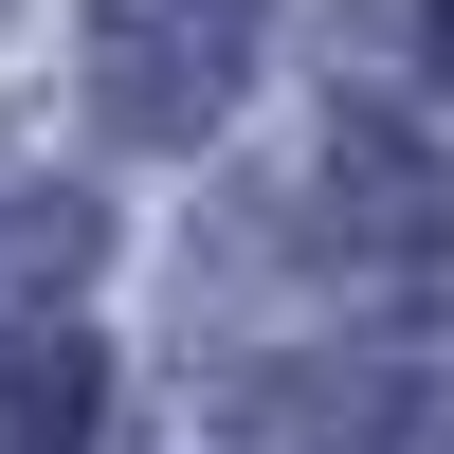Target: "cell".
<instances>
[{
	"instance_id": "6da1fadb",
	"label": "cell",
	"mask_w": 454,
	"mask_h": 454,
	"mask_svg": "<svg viewBox=\"0 0 454 454\" xmlns=\"http://www.w3.org/2000/svg\"><path fill=\"white\" fill-rule=\"evenodd\" d=\"M254 454H454V327H382V346H309L273 382H218Z\"/></svg>"
},
{
	"instance_id": "7a4b0ae2",
	"label": "cell",
	"mask_w": 454,
	"mask_h": 454,
	"mask_svg": "<svg viewBox=\"0 0 454 454\" xmlns=\"http://www.w3.org/2000/svg\"><path fill=\"white\" fill-rule=\"evenodd\" d=\"M254 36H273V0H91L73 91H91V128H109V145H200L218 109H237Z\"/></svg>"
},
{
	"instance_id": "3957f363",
	"label": "cell",
	"mask_w": 454,
	"mask_h": 454,
	"mask_svg": "<svg viewBox=\"0 0 454 454\" xmlns=\"http://www.w3.org/2000/svg\"><path fill=\"white\" fill-rule=\"evenodd\" d=\"M91 419H109L91 327H0V454H91Z\"/></svg>"
},
{
	"instance_id": "277c9868",
	"label": "cell",
	"mask_w": 454,
	"mask_h": 454,
	"mask_svg": "<svg viewBox=\"0 0 454 454\" xmlns=\"http://www.w3.org/2000/svg\"><path fill=\"white\" fill-rule=\"evenodd\" d=\"M327 55L364 91H454V0H327Z\"/></svg>"
}]
</instances>
